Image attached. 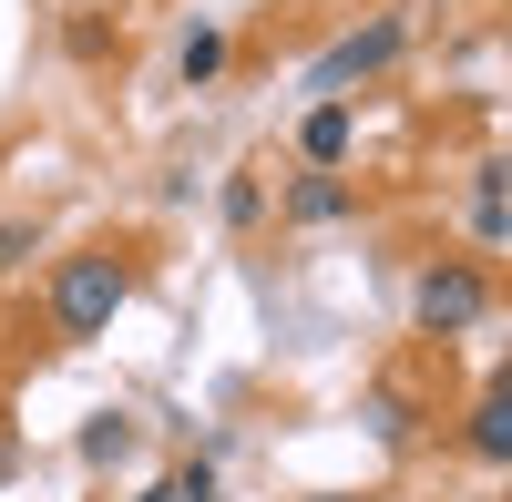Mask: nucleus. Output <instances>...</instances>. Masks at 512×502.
Returning a JSON list of instances; mask_svg holds the SVG:
<instances>
[{"label":"nucleus","instance_id":"nucleus-7","mask_svg":"<svg viewBox=\"0 0 512 502\" xmlns=\"http://www.w3.org/2000/svg\"><path fill=\"white\" fill-rule=\"evenodd\" d=\"M472 236L502 246V164H482V185H472Z\"/></svg>","mask_w":512,"mask_h":502},{"label":"nucleus","instance_id":"nucleus-1","mask_svg":"<svg viewBox=\"0 0 512 502\" xmlns=\"http://www.w3.org/2000/svg\"><path fill=\"white\" fill-rule=\"evenodd\" d=\"M123 298H134V267H123L113 246H93V257H72L52 277V328H62V339H103Z\"/></svg>","mask_w":512,"mask_h":502},{"label":"nucleus","instance_id":"nucleus-6","mask_svg":"<svg viewBox=\"0 0 512 502\" xmlns=\"http://www.w3.org/2000/svg\"><path fill=\"white\" fill-rule=\"evenodd\" d=\"M287 216H297V226H338V216H349V185H338V175H308V185L287 195Z\"/></svg>","mask_w":512,"mask_h":502},{"label":"nucleus","instance_id":"nucleus-3","mask_svg":"<svg viewBox=\"0 0 512 502\" xmlns=\"http://www.w3.org/2000/svg\"><path fill=\"white\" fill-rule=\"evenodd\" d=\"M400 41H410V31H400L390 11H379L369 31H349V41H338V52H328L308 82H318V93H338V82H359V72H390V62H400Z\"/></svg>","mask_w":512,"mask_h":502},{"label":"nucleus","instance_id":"nucleus-2","mask_svg":"<svg viewBox=\"0 0 512 502\" xmlns=\"http://www.w3.org/2000/svg\"><path fill=\"white\" fill-rule=\"evenodd\" d=\"M410 308H420V328H441V339H461V328H482V308H492V287H482V267H461V257H441L431 277L410 287Z\"/></svg>","mask_w":512,"mask_h":502},{"label":"nucleus","instance_id":"nucleus-4","mask_svg":"<svg viewBox=\"0 0 512 502\" xmlns=\"http://www.w3.org/2000/svg\"><path fill=\"white\" fill-rule=\"evenodd\" d=\"M349 134H359V123H349V103H318L308 123H297V154H308L318 175H338V164H349Z\"/></svg>","mask_w":512,"mask_h":502},{"label":"nucleus","instance_id":"nucleus-8","mask_svg":"<svg viewBox=\"0 0 512 502\" xmlns=\"http://www.w3.org/2000/svg\"><path fill=\"white\" fill-rule=\"evenodd\" d=\"M216 72H226V31H195L185 41V82H216Z\"/></svg>","mask_w":512,"mask_h":502},{"label":"nucleus","instance_id":"nucleus-13","mask_svg":"<svg viewBox=\"0 0 512 502\" xmlns=\"http://www.w3.org/2000/svg\"><path fill=\"white\" fill-rule=\"evenodd\" d=\"M31 257V226H0V267H21Z\"/></svg>","mask_w":512,"mask_h":502},{"label":"nucleus","instance_id":"nucleus-5","mask_svg":"<svg viewBox=\"0 0 512 502\" xmlns=\"http://www.w3.org/2000/svg\"><path fill=\"white\" fill-rule=\"evenodd\" d=\"M472 451H482L492 472L512 462V390H502V380H492V390H482V410H472Z\"/></svg>","mask_w":512,"mask_h":502},{"label":"nucleus","instance_id":"nucleus-12","mask_svg":"<svg viewBox=\"0 0 512 502\" xmlns=\"http://www.w3.org/2000/svg\"><path fill=\"white\" fill-rule=\"evenodd\" d=\"M123 441H134V431H123V421H93V431H82V462H113Z\"/></svg>","mask_w":512,"mask_h":502},{"label":"nucleus","instance_id":"nucleus-11","mask_svg":"<svg viewBox=\"0 0 512 502\" xmlns=\"http://www.w3.org/2000/svg\"><path fill=\"white\" fill-rule=\"evenodd\" d=\"M154 502H216V472L195 462V472H175V482H154Z\"/></svg>","mask_w":512,"mask_h":502},{"label":"nucleus","instance_id":"nucleus-9","mask_svg":"<svg viewBox=\"0 0 512 502\" xmlns=\"http://www.w3.org/2000/svg\"><path fill=\"white\" fill-rule=\"evenodd\" d=\"M216 205H226V226H256V216H267V185H256V175H236Z\"/></svg>","mask_w":512,"mask_h":502},{"label":"nucleus","instance_id":"nucleus-10","mask_svg":"<svg viewBox=\"0 0 512 502\" xmlns=\"http://www.w3.org/2000/svg\"><path fill=\"white\" fill-rule=\"evenodd\" d=\"M369 431H379V441H410V400L379 390V400H369Z\"/></svg>","mask_w":512,"mask_h":502}]
</instances>
